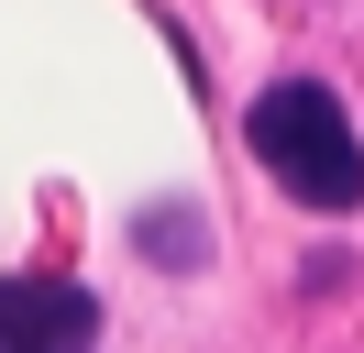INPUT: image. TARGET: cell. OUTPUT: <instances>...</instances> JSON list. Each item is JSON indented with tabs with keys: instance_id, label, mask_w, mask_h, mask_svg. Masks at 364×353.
Returning <instances> with one entry per match:
<instances>
[{
	"instance_id": "cell-1",
	"label": "cell",
	"mask_w": 364,
	"mask_h": 353,
	"mask_svg": "<svg viewBox=\"0 0 364 353\" xmlns=\"http://www.w3.org/2000/svg\"><path fill=\"white\" fill-rule=\"evenodd\" d=\"M243 144L265 154L309 210H364V144H353V122H342V100L320 78H276L265 100H254Z\"/></svg>"
},
{
	"instance_id": "cell-2",
	"label": "cell",
	"mask_w": 364,
	"mask_h": 353,
	"mask_svg": "<svg viewBox=\"0 0 364 353\" xmlns=\"http://www.w3.org/2000/svg\"><path fill=\"white\" fill-rule=\"evenodd\" d=\"M100 298L67 276H0V353H89Z\"/></svg>"
}]
</instances>
